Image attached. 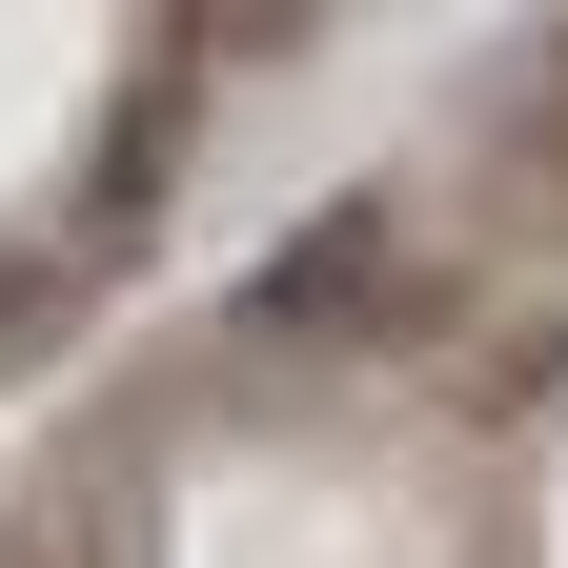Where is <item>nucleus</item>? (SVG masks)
I'll return each instance as SVG.
<instances>
[{
    "label": "nucleus",
    "mask_w": 568,
    "mask_h": 568,
    "mask_svg": "<svg viewBox=\"0 0 568 568\" xmlns=\"http://www.w3.org/2000/svg\"><path fill=\"white\" fill-rule=\"evenodd\" d=\"M386 264H406V224H386V203H325V224H305V244L244 284V325H264V345H305V325H366V305H386Z\"/></svg>",
    "instance_id": "obj_1"
}]
</instances>
